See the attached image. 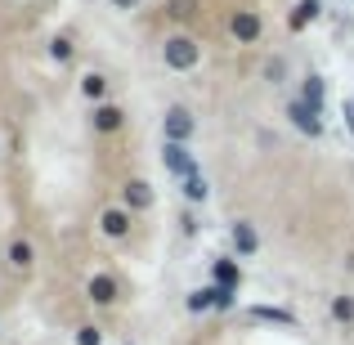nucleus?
<instances>
[{
  "instance_id": "f3484780",
  "label": "nucleus",
  "mask_w": 354,
  "mask_h": 345,
  "mask_svg": "<svg viewBox=\"0 0 354 345\" xmlns=\"http://www.w3.org/2000/svg\"><path fill=\"white\" fill-rule=\"evenodd\" d=\"M251 319L256 323H278V328H296V314L292 310H274V305H256Z\"/></svg>"
},
{
  "instance_id": "a211bd4d",
  "label": "nucleus",
  "mask_w": 354,
  "mask_h": 345,
  "mask_svg": "<svg viewBox=\"0 0 354 345\" xmlns=\"http://www.w3.org/2000/svg\"><path fill=\"white\" fill-rule=\"evenodd\" d=\"M166 14H171L175 23H193V18L202 14V0H166Z\"/></svg>"
},
{
  "instance_id": "20e7f679",
  "label": "nucleus",
  "mask_w": 354,
  "mask_h": 345,
  "mask_svg": "<svg viewBox=\"0 0 354 345\" xmlns=\"http://www.w3.org/2000/svg\"><path fill=\"white\" fill-rule=\"evenodd\" d=\"M162 130H166V144H189L193 130H198V121H193V113L184 104H175V108H166Z\"/></svg>"
},
{
  "instance_id": "412c9836",
  "label": "nucleus",
  "mask_w": 354,
  "mask_h": 345,
  "mask_svg": "<svg viewBox=\"0 0 354 345\" xmlns=\"http://www.w3.org/2000/svg\"><path fill=\"white\" fill-rule=\"evenodd\" d=\"M72 54H77V50H72L68 36H54V41H50V59L54 63H72Z\"/></svg>"
},
{
  "instance_id": "6ab92c4d",
  "label": "nucleus",
  "mask_w": 354,
  "mask_h": 345,
  "mask_svg": "<svg viewBox=\"0 0 354 345\" xmlns=\"http://www.w3.org/2000/svg\"><path fill=\"white\" fill-rule=\"evenodd\" d=\"M216 310V287H198V292H189V314H207Z\"/></svg>"
},
{
  "instance_id": "2eb2a0df",
  "label": "nucleus",
  "mask_w": 354,
  "mask_h": 345,
  "mask_svg": "<svg viewBox=\"0 0 354 345\" xmlns=\"http://www.w3.org/2000/svg\"><path fill=\"white\" fill-rule=\"evenodd\" d=\"M211 283H216V287H234V292H238V283H242L238 260H234V256H220L216 265H211Z\"/></svg>"
},
{
  "instance_id": "9b49d317",
  "label": "nucleus",
  "mask_w": 354,
  "mask_h": 345,
  "mask_svg": "<svg viewBox=\"0 0 354 345\" xmlns=\"http://www.w3.org/2000/svg\"><path fill=\"white\" fill-rule=\"evenodd\" d=\"M90 126H95L99 135H117V130L126 126V113H121L117 104H95V113H90Z\"/></svg>"
},
{
  "instance_id": "6e6552de",
  "label": "nucleus",
  "mask_w": 354,
  "mask_h": 345,
  "mask_svg": "<svg viewBox=\"0 0 354 345\" xmlns=\"http://www.w3.org/2000/svg\"><path fill=\"white\" fill-rule=\"evenodd\" d=\"M229 238H234V256H256L260 251V233L251 220H234L229 225Z\"/></svg>"
},
{
  "instance_id": "aec40b11",
  "label": "nucleus",
  "mask_w": 354,
  "mask_h": 345,
  "mask_svg": "<svg viewBox=\"0 0 354 345\" xmlns=\"http://www.w3.org/2000/svg\"><path fill=\"white\" fill-rule=\"evenodd\" d=\"M332 319H337V323H354V296L350 292L332 296Z\"/></svg>"
},
{
  "instance_id": "7ed1b4c3",
  "label": "nucleus",
  "mask_w": 354,
  "mask_h": 345,
  "mask_svg": "<svg viewBox=\"0 0 354 345\" xmlns=\"http://www.w3.org/2000/svg\"><path fill=\"white\" fill-rule=\"evenodd\" d=\"M229 36H234V45H256L265 36V18L256 9H234L229 14Z\"/></svg>"
},
{
  "instance_id": "f8f14e48",
  "label": "nucleus",
  "mask_w": 354,
  "mask_h": 345,
  "mask_svg": "<svg viewBox=\"0 0 354 345\" xmlns=\"http://www.w3.org/2000/svg\"><path fill=\"white\" fill-rule=\"evenodd\" d=\"M301 99L323 113V104H328V81H323L319 72H305V77H301Z\"/></svg>"
},
{
  "instance_id": "f257e3e1",
  "label": "nucleus",
  "mask_w": 354,
  "mask_h": 345,
  "mask_svg": "<svg viewBox=\"0 0 354 345\" xmlns=\"http://www.w3.org/2000/svg\"><path fill=\"white\" fill-rule=\"evenodd\" d=\"M198 59H202V45L193 41L189 32H171L162 41V63L171 72H193V68H198Z\"/></svg>"
},
{
  "instance_id": "1a4fd4ad",
  "label": "nucleus",
  "mask_w": 354,
  "mask_h": 345,
  "mask_svg": "<svg viewBox=\"0 0 354 345\" xmlns=\"http://www.w3.org/2000/svg\"><path fill=\"white\" fill-rule=\"evenodd\" d=\"M99 233L121 242V238L130 233V211H126V207H104V211H99Z\"/></svg>"
},
{
  "instance_id": "9d476101",
  "label": "nucleus",
  "mask_w": 354,
  "mask_h": 345,
  "mask_svg": "<svg viewBox=\"0 0 354 345\" xmlns=\"http://www.w3.org/2000/svg\"><path fill=\"white\" fill-rule=\"evenodd\" d=\"M323 18V0H296L292 14H287V32H305L310 23Z\"/></svg>"
},
{
  "instance_id": "393cba45",
  "label": "nucleus",
  "mask_w": 354,
  "mask_h": 345,
  "mask_svg": "<svg viewBox=\"0 0 354 345\" xmlns=\"http://www.w3.org/2000/svg\"><path fill=\"white\" fill-rule=\"evenodd\" d=\"M180 229H184V238H198V229H202V225H198V216H184V220H180Z\"/></svg>"
},
{
  "instance_id": "423d86ee",
  "label": "nucleus",
  "mask_w": 354,
  "mask_h": 345,
  "mask_svg": "<svg viewBox=\"0 0 354 345\" xmlns=\"http://www.w3.org/2000/svg\"><path fill=\"white\" fill-rule=\"evenodd\" d=\"M162 166L175 175V180H184V175H193V171H198V162H193L189 144H162Z\"/></svg>"
},
{
  "instance_id": "dca6fc26",
  "label": "nucleus",
  "mask_w": 354,
  "mask_h": 345,
  "mask_svg": "<svg viewBox=\"0 0 354 345\" xmlns=\"http://www.w3.org/2000/svg\"><path fill=\"white\" fill-rule=\"evenodd\" d=\"M180 193H184V202H193V207H198V202H207V193H211L207 175H202V171L184 175V180H180Z\"/></svg>"
},
{
  "instance_id": "0eeeda50",
  "label": "nucleus",
  "mask_w": 354,
  "mask_h": 345,
  "mask_svg": "<svg viewBox=\"0 0 354 345\" xmlns=\"http://www.w3.org/2000/svg\"><path fill=\"white\" fill-rule=\"evenodd\" d=\"M153 198H157V193H153L148 180H126V184H121V207H126L130 216H135V211H148Z\"/></svg>"
},
{
  "instance_id": "4468645a",
  "label": "nucleus",
  "mask_w": 354,
  "mask_h": 345,
  "mask_svg": "<svg viewBox=\"0 0 354 345\" xmlns=\"http://www.w3.org/2000/svg\"><path fill=\"white\" fill-rule=\"evenodd\" d=\"M5 260H9V269H18V274H23V269H32V260H36V247L27 238H14L5 247Z\"/></svg>"
},
{
  "instance_id": "b1692460",
  "label": "nucleus",
  "mask_w": 354,
  "mask_h": 345,
  "mask_svg": "<svg viewBox=\"0 0 354 345\" xmlns=\"http://www.w3.org/2000/svg\"><path fill=\"white\" fill-rule=\"evenodd\" d=\"M211 287H216V283H211ZM234 305H238V292H234V287H216V310L225 314V310H234Z\"/></svg>"
},
{
  "instance_id": "ddd939ff",
  "label": "nucleus",
  "mask_w": 354,
  "mask_h": 345,
  "mask_svg": "<svg viewBox=\"0 0 354 345\" xmlns=\"http://www.w3.org/2000/svg\"><path fill=\"white\" fill-rule=\"evenodd\" d=\"M77 90L90 99V104H108V95H113V86H108V77H104V72H86Z\"/></svg>"
},
{
  "instance_id": "5701e85b",
  "label": "nucleus",
  "mask_w": 354,
  "mask_h": 345,
  "mask_svg": "<svg viewBox=\"0 0 354 345\" xmlns=\"http://www.w3.org/2000/svg\"><path fill=\"white\" fill-rule=\"evenodd\" d=\"M77 345H104V328H95V323L77 328Z\"/></svg>"
},
{
  "instance_id": "a878e982",
  "label": "nucleus",
  "mask_w": 354,
  "mask_h": 345,
  "mask_svg": "<svg viewBox=\"0 0 354 345\" xmlns=\"http://www.w3.org/2000/svg\"><path fill=\"white\" fill-rule=\"evenodd\" d=\"M108 5H113V9H121V14H130V9H139L144 0H108Z\"/></svg>"
},
{
  "instance_id": "f03ea898",
  "label": "nucleus",
  "mask_w": 354,
  "mask_h": 345,
  "mask_svg": "<svg viewBox=\"0 0 354 345\" xmlns=\"http://www.w3.org/2000/svg\"><path fill=\"white\" fill-rule=\"evenodd\" d=\"M287 117H292V126L301 130L305 139H323V130H328L323 113H319V108H310L301 95H292V99H287Z\"/></svg>"
},
{
  "instance_id": "4be33fe9",
  "label": "nucleus",
  "mask_w": 354,
  "mask_h": 345,
  "mask_svg": "<svg viewBox=\"0 0 354 345\" xmlns=\"http://www.w3.org/2000/svg\"><path fill=\"white\" fill-rule=\"evenodd\" d=\"M265 81H269V86H283V81H287V63L278 59V54L265 63Z\"/></svg>"
},
{
  "instance_id": "39448f33",
  "label": "nucleus",
  "mask_w": 354,
  "mask_h": 345,
  "mask_svg": "<svg viewBox=\"0 0 354 345\" xmlns=\"http://www.w3.org/2000/svg\"><path fill=\"white\" fill-rule=\"evenodd\" d=\"M86 296H90V305L108 310V305H117V301H121V283H117L113 274H90V283H86Z\"/></svg>"
}]
</instances>
